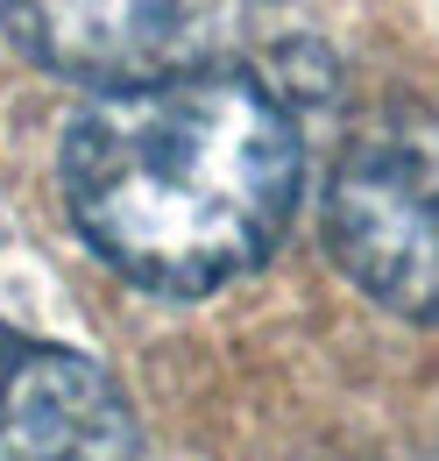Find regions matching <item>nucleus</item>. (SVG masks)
<instances>
[{"instance_id":"1","label":"nucleus","mask_w":439,"mask_h":461,"mask_svg":"<svg viewBox=\"0 0 439 461\" xmlns=\"http://www.w3.org/2000/svg\"><path fill=\"white\" fill-rule=\"evenodd\" d=\"M298 114L248 64H184L100 93L57 149L78 241L164 298H206L270 263L298 213Z\"/></svg>"},{"instance_id":"3","label":"nucleus","mask_w":439,"mask_h":461,"mask_svg":"<svg viewBox=\"0 0 439 461\" xmlns=\"http://www.w3.org/2000/svg\"><path fill=\"white\" fill-rule=\"evenodd\" d=\"M220 0H0L14 50L71 86L128 93L199 64Z\"/></svg>"},{"instance_id":"2","label":"nucleus","mask_w":439,"mask_h":461,"mask_svg":"<svg viewBox=\"0 0 439 461\" xmlns=\"http://www.w3.org/2000/svg\"><path fill=\"white\" fill-rule=\"evenodd\" d=\"M327 256L383 312L439 327V107L369 114L327 177Z\"/></svg>"},{"instance_id":"4","label":"nucleus","mask_w":439,"mask_h":461,"mask_svg":"<svg viewBox=\"0 0 439 461\" xmlns=\"http://www.w3.org/2000/svg\"><path fill=\"white\" fill-rule=\"evenodd\" d=\"M0 461H142V426L100 362L0 327Z\"/></svg>"}]
</instances>
